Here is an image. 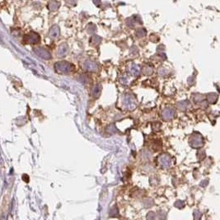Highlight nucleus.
<instances>
[{
    "label": "nucleus",
    "instance_id": "nucleus-1",
    "mask_svg": "<svg viewBox=\"0 0 220 220\" xmlns=\"http://www.w3.org/2000/svg\"><path fill=\"white\" fill-rule=\"evenodd\" d=\"M55 70L58 74H70L72 72L74 71L75 67L74 64H72L71 63L67 62V61H59L55 64Z\"/></svg>",
    "mask_w": 220,
    "mask_h": 220
},
{
    "label": "nucleus",
    "instance_id": "nucleus-2",
    "mask_svg": "<svg viewBox=\"0 0 220 220\" xmlns=\"http://www.w3.org/2000/svg\"><path fill=\"white\" fill-rule=\"evenodd\" d=\"M190 144L194 148H200L204 144V139L199 134H195L191 137L190 139Z\"/></svg>",
    "mask_w": 220,
    "mask_h": 220
},
{
    "label": "nucleus",
    "instance_id": "nucleus-3",
    "mask_svg": "<svg viewBox=\"0 0 220 220\" xmlns=\"http://www.w3.org/2000/svg\"><path fill=\"white\" fill-rule=\"evenodd\" d=\"M40 36L36 32H30L29 34L26 35L24 36L25 42L28 43V44H36L40 41Z\"/></svg>",
    "mask_w": 220,
    "mask_h": 220
},
{
    "label": "nucleus",
    "instance_id": "nucleus-4",
    "mask_svg": "<svg viewBox=\"0 0 220 220\" xmlns=\"http://www.w3.org/2000/svg\"><path fill=\"white\" fill-rule=\"evenodd\" d=\"M34 51L38 56H40V58L45 59H50L51 58V55L50 53V51H47L45 48L36 47L34 49Z\"/></svg>",
    "mask_w": 220,
    "mask_h": 220
},
{
    "label": "nucleus",
    "instance_id": "nucleus-5",
    "mask_svg": "<svg viewBox=\"0 0 220 220\" xmlns=\"http://www.w3.org/2000/svg\"><path fill=\"white\" fill-rule=\"evenodd\" d=\"M175 116V111L174 109H173L172 107H167V108H165L162 112V119H165V120H169V119H172Z\"/></svg>",
    "mask_w": 220,
    "mask_h": 220
},
{
    "label": "nucleus",
    "instance_id": "nucleus-6",
    "mask_svg": "<svg viewBox=\"0 0 220 220\" xmlns=\"http://www.w3.org/2000/svg\"><path fill=\"white\" fill-rule=\"evenodd\" d=\"M83 68L87 71L94 72L97 70V64L92 60H86L83 64Z\"/></svg>",
    "mask_w": 220,
    "mask_h": 220
},
{
    "label": "nucleus",
    "instance_id": "nucleus-7",
    "mask_svg": "<svg viewBox=\"0 0 220 220\" xmlns=\"http://www.w3.org/2000/svg\"><path fill=\"white\" fill-rule=\"evenodd\" d=\"M68 51H69V47H68L67 44L64 43V44H61V45H59L57 55H58V56H59V57H64V56L68 54Z\"/></svg>",
    "mask_w": 220,
    "mask_h": 220
},
{
    "label": "nucleus",
    "instance_id": "nucleus-8",
    "mask_svg": "<svg viewBox=\"0 0 220 220\" xmlns=\"http://www.w3.org/2000/svg\"><path fill=\"white\" fill-rule=\"evenodd\" d=\"M101 86L100 84L95 85V86L92 88V91H91L93 97H94L96 98L99 97V96L101 94Z\"/></svg>",
    "mask_w": 220,
    "mask_h": 220
},
{
    "label": "nucleus",
    "instance_id": "nucleus-9",
    "mask_svg": "<svg viewBox=\"0 0 220 220\" xmlns=\"http://www.w3.org/2000/svg\"><path fill=\"white\" fill-rule=\"evenodd\" d=\"M49 35L52 38L58 37L59 36V28L58 27V26H54V27H51Z\"/></svg>",
    "mask_w": 220,
    "mask_h": 220
},
{
    "label": "nucleus",
    "instance_id": "nucleus-10",
    "mask_svg": "<svg viewBox=\"0 0 220 220\" xmlns=\"http://www.w3.org/2000/svg\"><path fill=\"white\" fill-rule=\"evenodd\" d=\"M207 100L211 104H214L218 100V95L216 93H209L208 95H207Z\"/></svg>",
    "mask_w": 220,
    "mask_h": 220
},
{
    "label": "nucleus",
    "instance_id": "nucleus-11",
    "mask_svg": "<svg viewBox=\"0 0 220 220\" xmlns=\"http://www.w3.org/2000/svg\"><path fill=\"white\" fill-rule=\"evenodd\" d=\"M101 42V38L98 36H94L91 39V44H93V45H100V43Z\"/></svg>",
    "mask_w": 220,
    "mask_h": 220
},
{
    "label": "nucleus",
    "instance_id": "nucleus-12",
    "mask_svg": "<svg viewBox=\"0 0 220 220\" xmlns=\"http://www.w3.org/2000/svg\"><path fill=\"white\" fill-rule=\"evenodd\" d=\"M142 71H143V73L144 74L146 75H150L153 74V71H154V69H153V67L151 66H148V65H146V66H144L143 68V69H142Z\"/></svg>",
    "mask_w": 220,
    "mask_h": 220
},
{
    "label": "nucleus",
    "instance_id": "nucleus-13",
    "mask_svg": "<svg viewBox=\"0 0 220 220\" xmlns=\"http://www.w3.org/2000/svg\"><path fill=\"white\" fill-rule=\"evenodd\" d=\"M59 6V3H58V2H51L48 4V8L50 10L55 11L56 9H58Z\"/></svg>",
    "mask_w": 220,
    "mask_h": 220
},
{
    "label": "nucleus",
    "instance_id": "nucleus-14",
    "mask_svg": "<svg viewBox=\"0 0 220 220\" xmlns=\"http://www.w3.org/2000/svg\"><path fill=\"white\" fill-rule=\"evenodd\" d=\"M178 105V108L180 109V110H186L189 106V101H182L179 102L177 104Z\"/></svg>",
    "mask_w": 220,
    "mask_h": 220
},
{
    "label": "nucleus",
    "instance_id": "nucleus-15",
    "mask_svg": "<svg viewBox=\"0 0 220 220\" xmlns=\"http://www.w3.org/2000/svg\"><path fill=\"white\" fill-rule=\"evenodd\" d=\"M146 35V31L145 29H143V28H139L136 31V36H138V37H143Z\"/></svg>",
    "mask_w": 220,
    "mask_h": 220
},
{
    "label": "nucleus",
    "instance_id": "nucleus-16",
    "mask_svg": "<svg viewBox=\"0 0 220 220\" xmlns=\"http://www.w3.org/2000/svg\"><path fill=\"white\" fill-rule=\"evenodd\" d=\"M131 73H132L135 76L138 75V74H139V69H138L137 65H133V66L131 67Z\"/></svg>",
    "mask_w": 220,
    "mask_h": 220
},
{
    "label": "nucleus",
    "instance_id": "nucleus-17",
    "mask_svg": "<svg viewBox=\"0 0 220 220\" xmlns=\"http://www.w3.org/2000/svg\"><path fill=\"white\" fill-rule=\"evenodd\" d=\"M88 32H89L90 34H93V33H95V32H96L95 25H93V24H90V25H89V27H88Z\"/></svg>",
    "mask_w": 220,
    "mask_h": 220
},
{
    "label": "nucleus",
    "instance_id": "nucleus-18",
    "mask_svg": "<svg viewBox=\"0 0 220 220\" xmlns=\"http://www.w3.org/2000/svg\"><path fill=\"white\" fill-rule=\"evenodd\" d=\"M80 79H81V80H80L81 82H83V83H84V82H88V78L87 77L86 75H82V76H81V78H80Z\"/></svg>",
    "mask_w": 220,
    "mask_h": 220
}]
</instances>
